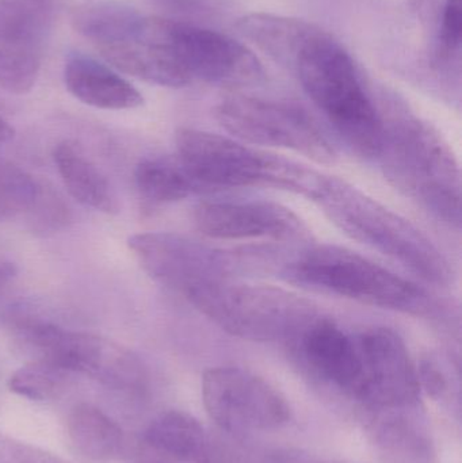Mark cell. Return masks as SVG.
Listing matches in <instances>:
<instances>
[{
    "mask_svg": "<svg viewBox=\"0 0 462 463\" xmlns=\"http://www.w3.org/2000/svg\"><path fill=\"white\" fill-rule=\"evenodd\" d=\"M379 156L385 176L439 222L461 225V175L449 144L428 122L403 109L382 111Z\"/></svg>",
    "mask_w": 462,
    "mask_h": 463,
    "instance_id": "6da1fadb",
    "label": "cell"
},
{
    "mask_svg": "<svg viewBox=\"0 0 462 463\" xmlns=\"http://www.w3.org/2000/svg\"><path fill=\"white\" fill-rule=\"evenodd\" d=\"M293 72L346 146L358 156L377 159L384 132L382 111L349 52L319 29L304 46Z\"/></svg>",
    "mask_w": 462,
    "mask_h": 463,
    "instance_id": "7a4b0ae2",
    "label": "cell"
},
{
    "mask_svg": "<svg viewBox=\"0 0 462 463\" xmlns=\"http://www.w3.org/2000/svg\"><path fill=\"white\" fill-rule=\"evenodd\" d=\"M175 146V156L201 192L263 187L315 201L327 181V175L314 168L227 136L182 128L176 132Z\"/></svg>",
    "mask_w": 462,
    "mask_h": 463,
    "instance_id": "3957f363",
    "label": "cell"
},
{
    "mask_svg": "<svg viewBox=\"0 0 462 463\" xmlns=\"http://www.w3.org/2000/svg\"><path fill=\"white\" fill-rule=\"evenodd\" d=\"M315 203L347 236L399 261L425 282L437 286L453 282L452 264L436 242L409 220L360 189L327 176Z\"/></svg>",
    "mask_w": 462,
    "mask_h": 463,
    "instance_id": "277c9868",
    "label": "cell"
},
{
    "mask_svg": "<svg viewBox=\"0 0 462 463\" xmlns=\"http://www.w3.org/2000/svg\"><path fill=\"white\" fill-rule=\"evenodd\" d=\"M281 274L287 282L301 288L406 315L430 317L438 307L417 283L336 245L303 250L282 264Z\"/></svg>",
    "mask_w": 462,
    "mask_h": 463,
    "instance_id": "5b68a950",
    "label": "cell"
},
{
    "mask_svg": "<svg viewBox=\"0 0 462 463\" xmlns=\"http://www.w3.org/2000/svg\"><path fill=\"white\" fill-rule=\"evenodd\" d=\"M186 299L214 326L250 342L290 345L320 315L292 291L240 279L205 286Z\"/></svg>",
    "mask_w": 462,
    "mask_h": 463,
    "instance_id": "8992f818",
    "label": "cell"
},
{
    "mask_svg": "<svg viewBox=\"0 0 462 463\" xmlns=\"http://www.w3.org/2000/svg\"><path fill=\"white\" fill-rule=\"evenodd\" d=\"M127 247L146 274L186 298L214 283L238 280L271 263L269 250H227L171 232L129 237Z\"/></svg>",
    "mask_w": 462,
    "mask_h": 463,
    "instance_id": "52a82bcc",
    "label": "cell"
},
{
    "mask_svg": "<svg viewBox=\"0 0 462 463\" xmlns=\"http://www.w3.org/2000/svg\"><path fill=\"white\" fill-rule=\"evenodd\" d=\"M19 340L34 361L54 364L73 375H87L129 396L148 394L151 380L143 361L105 337L54 324L26 323L19 326Z\"/></svg>",
    "mask_w": 462,
    "mask_h": 463,
    "instance_id": "ba28073f",
    "label": "cell"
},
{
    "mask_svg": "<svg viewBox=\"0 0 462 463\" xmlns=\"http://www.w3.org/2000/svg\"><path fill=\"white\" fill-rule=\"evenodd\" d=\"M216 118L233 138L243 143L287 149L317 163L336 159L325 130L298 106L233 94L216 106Z\"/></svg>",
    "mask_w": 462,
    "mask_h": 463,
    "instance_id": "9c48e42d",
    "label": "cell"
},
{
    "mask_svg": "<svg viewBox=\"0 0 462 463\" xmlns=\"http://www.w3.org/2000/svg\"><path fill=\"white\" fill-rule=\"evenodd\" d=\"M203 402L212 420L228 434L273 431L289 423L287 399L265 378L233 366L206 370Z\"/></svg>",
    "mask_w": 462,
    "mask_h": 463,
    "instance_id": "30bf717a",
    "label": "cell"
},
{
    "mask_svg": "<svg viewBox=\"0 0 462 463\" xmlns=\"http://www.w3.org/2000/svg\"><path fill=\"white\" fill-rule=\"evenodd\" d=\"M52 19V0H0V87L10 94L35 86Z\"/></svg>",
    "mask_w": 462,
    "mask_h": 463,
    "instance_id": "8fae6325",
    "label": "cell"
},
{
    "mask_svg": "<svg viewBox=\"0 0 462 463\" xmlns=\"http://www.w3.org/2000/svg\"><path fill=\"white\" fill-rule=\"evenodd\" d=\"M171 45L190 81L238 87L259 83L262 65L243 43L186 22L168 24Z\"/></svg>",
    "mask_w": 462,
    "mask_h": 463,
    "instance_id": "7c38bea8",
    "label": "cell"
},
{
    "mask_svg": "<svg viewBox=\"0 0 462 463\" xmlns=\"http://www.w3.org/2000/svg\"><path fill=\"white\" fill-rule=\"evenodd\" d=\"M363 383L357 402L365 411L420 402L418 367L404 340L390 328L357 332Z\"/></svg>",
    "mask_w": 462,
    "mask_h": 463,
    "instance_id": "4fadbf2b",
    "label": "cell"
},
{
    "mask_svg": "<svg viewBox=\"0 0 462 463\" xmlns=\"http://www.w3.org/2000/svg\"><path fill=\"white\" fill-rule=\"evenodd\" d=\"M288 347L316 383L357 402L363 383L357 334L320 313Z\"/></svg>",
    "mask_w": 462,
    "mask_h": 463,
    "instance_id": "5bb4252c",
    "label": "cell"
},
{
    "mask_svg": "<svg viewBox=\"0 0 462 463\" xmlns=\"http://www.w3.org/2000/svg\"><path fill=\"white\" fill-rule=\"evenodd\" d=\"M193 217L197 230L214 240L297 242L308 236L297 214L266 201H206Z\"/></svg>",
    "mask_w": 462,
    "mask_h": 463,
    "instance_id": "9a60e30c",
    "label": "cell"
},
{
    "mask_svg": "<svg viewBox=\"0 0 462 463\" xmlns=\"http://www.w3.org/2000/svg\"><path fill=\"white\" fill-rule=\"evenodd\" d=\"M98 51L110 67L133 78L174 89L192 84L171 45L168 19L146 16L135 38Z\"/></svg>",
    "mask_w": 462,
    "mask_h": 463,
    "instance_id": "2e32d148",
    "label": "cell"
},
{
    "mask_svg": "<svg viewBox=\"0 0 462 463\" xmlns=\"http://www.w3.org/2000/svg\"><path fill=\"white\" fill-rule=\"evenodd\" d=\"M363 413L372 445L382 463H439L422 402Z\"/></svg>",
    "mask_w": 462,
    "mask_h": 463,
    "instance_id": "e0dca14e",
    "label": "cell"
},
{
    "mask_svg": "<svg viewBox=\"0 0 462 463\" xmlns=\"http://www.w3.org/2000/svg\"><path fill=\"white\" fill-rule=\"evenodd\" d=\"M212 446L197 419L182 411L160 413L146 427L136 463H211Z\"/></svg>",
    "mask_w": 462,
    "mask_h": 463,
    "instance_id": "ac0fdd59",
    "label": "cell"
},
{
    "mask_svg": "<svg viewBox=\"0 0 462 463\" xmlns=\"http://www.w3.org/2000/svg\"><path fill=\"white\" fill-rule=\"evenodd\" d=\"M68 91L86 105L103 110H129L143 105L137 89L102 62L86 54H71L65 62Z\"/></svg>",
    "mask_w": 462,
    "mask_h": 463,
    "instance_id": "d6986e66",
    "label": "cell"
},
{
    "mask_svg": "<svg viewBox=\"0 0 462 463\" xmlns=\"http://www.w3.org/2000/svg\"><path fill=\"white\" fill-rule=\"evenodd\" d=\"M241 37L284 67L295 70L304 46L320 29L316 24L276 14L252 13L235 24Z\"/></svg>",
    "mask_w": 462,
    "mask_h": 463,
    "instance_id": "ffe728a7",
    "label": "cell"
},
{
    "mask_svg": "<svg viewBox=\"0 0 462 463\" xmlns=\"http://www.w3.org/2000/svg\"><path fill=\"white\" fill-rule=\"evenodd\" d=\"M54 165L68 193L79 203L103 213L118 211V203L106 176L70 141L57 144Z\"/></svg>",
    "mask_w": 462,
    "mask_h": 463,
    "instance_id": "44dd1931",
    "label": "cell"
},
{
    "mask_svg": "<svg viewBox=\"0 0 462 463\" xmlns=\"http://www.w3.org/2000/svg\"><path fill=\"white\" fill-rule=\"evenodd\" d=\"M71 442L87 458L110 461L125 451L127 438L116 420L91 404H78L67 419Z\"/></svg>",
    "mask_w": 462,
    "mask_h": 463,
    "instance_id": "7402d4cb",
    "label": "cell"
},
{
    "mask_svg": "<svg viewBox=\"0 0 462 463\" xmlns=\"http://www.w3.org/2000/svg\"><path fill=\"white\" fill-rule=\"evenodd\" d=\"M146 15L122 3L106 2L76 11L73 27L95 45L125 43L136 37Z\"/></svg>",
    "mask_w": 462,
    "mask_h": 463,
    "instance_id": "603a6c76",
    "label": "cell"
},
{
    "mask_svg": "<svg viewBox=\"0 0 462 463\" xmlns=\"http://www.w3.org/2000/svg\"><path fill=\"white\" fill-rule=\"evenodd\" d=\"M135 179L138 192L152 203H178L201 192L176 156L143 160L136 167Z\"/></svg>",
    "mask_w": 462,
    "mask_h": 463,
    "instance_id": "cb8c5ba5",
    "label": "cell"
},
{
    "mask_svg": "<svg viewBox=\"0 0 462 463\" xmlns=\"http://www.w3.org/2000/svg\"><path fill=\"white\" fill-rule=\"evenodd\" d=\"M73 374L46 362L33 361L11 374L8 388L33 402L59 399L72 385Z\"/></svg>",
    "mask_w": 462,
    "mask_h": 463,
    "instance_id": "d4e9b609",
    "label": "cell"
},
{
    "mask_svg": "<svg viewBox=\"0 0 462 463\" xmlns=\"http://www.w3.org/2000/svg\"><path fill=\"white\" fill-rule=\"evenodd\" d=\"M418 367L420 391H425L434 402L460 415V373L458 367L448 359L430 355Z\"/></svg>",
    "mask_w": 462,
    "mask_h": 463,
    "instance_id": "484cf974",
    "label": "cell"
},
{
    "mask_svg": "<svg viewBox=\"0 0 462 463\" xmlns=\"http://www.w3.org/2000/svg\"><path fill=\"white\" fill-rule=\"evenodd\" d=\"M40 187L16 165L0 162V222L34 208Z\"/></svg>",
    "mask_w": 462,
    "mask_h": 463,
    "instance_id": "4316f807",
    "label": "cell"
},
{
    "mask_svg": "<svg viewBox=\"0 0 462 463\" xmlns=\"http://www.w3.org/2000/svg\"><path fill=\"white\" fill-rule=\"evenodd\" d=\"M0 463H71L37 446L0 432Z\"/></svg>",
    "mask_w": 462,
    "mask_h": 463,
    "instance_id": "83f0119b",
    "label": "cell"
},
{
    "mask_svg": "<svg viewBox=\"0 0 462 463\" xmlns=\"http://www.w3.org/2000/svg\"><path fill=\"white\" fill-rule=\"evenodd\" d=\"M462 35L461 0H447L439 27V57H449L460 49Z\"/></svg>",
    "mask_w": 462,
    "mask_h": 463,
    "instance_id": "f1b7e54d",
    "label": "cell"
},
{
    "mask_svg": "<svg viewBox=\"0 0 462 463\" xmlns=\"http://www.w3.org/2000/svg\"><path fill=\"white\" fill-rule=\"evenodd\" d=\"M260 463H319L308 454L295 450H277L269 453Z\"/></svg>",
    "mask_w": 462,
    "mask_h": 463,
    "instance_id": "f546056e",
    "label": "cell"
},
{
    "mask_svg": "<svg viewBox=\"0 0 462 463\" xmlns=\"http://www.w3.org/2000/svg\"><path fill=\"white\" fill-rule=\"evenodd\" d=\"M157 2L165 7L174 11H182V13H192L203 5V0H157Z\"/></svg>",
    "mask_w": 462,
    "mask_h": 463,
    "instance_id": "4dcf8cb0",
    "label": "cell"
},
{
    "mask_svg": "<svg viewBox=\"0 0 462 463\" xmlns=\"http://www.w3.org/2000/svg\"><path fill=\"white\" fill-rule=\"evenodd\" d=\"M16 275V269L13 263L0 260V288L10 282Z\"/></svg>",
    "mask_w": 462,
    "mask_h": 463,
    "instance_id": "1f68e13d",
    "label": "cell"
},
{
    "mask_svg": "<svg viewBox=\"0 0 462 463\" xmlns=\"http://www.w3.org/2000/svg\"><path fill=\"white\" fill-rule=\"evenodd\" d=\"M15 137V129L0 117V144L8 143Z\"/></svg>",
    "mask_w": 462,
    "mask_h": 463,
    "instance_id": "d6a6232c",
    "label": "cell"
}]
</instances>
